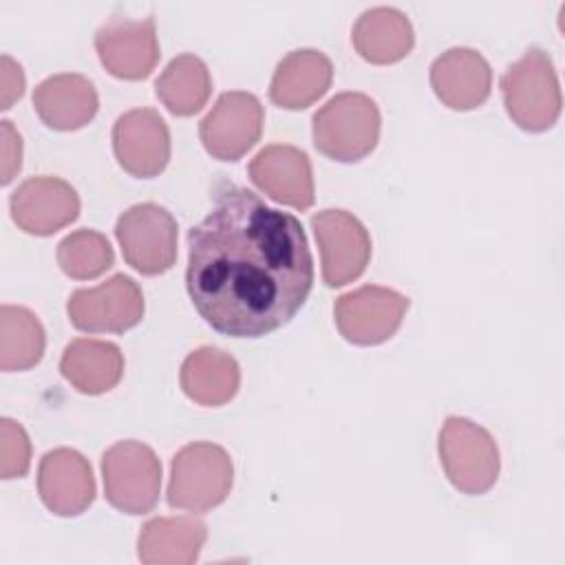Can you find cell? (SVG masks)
I'll return each mask as SVG.
<instances>
[{
  "mask_svg": "<svg viewBox=\"0 0 565 565\" xmlns=\"http://www.w3.org/2000/svg\"><path fill=\"white\" fill-rule=\"evenodd\" d=\"M185 287L199 316L223 335L263 338L280 329L313 287L300 221L247 188H223L188 232Z\"/></svg>",
  "mask_w": 565,
  "mask_h": 565,
  "instance_id": "obj_1",
  "label": "cell"
},
{
  "mask_svg": "<svg viewBox=\"0 0 565 565\" xmlns=\"http://www.w3.org/2000/svg\"><path fill=\"white\" fill-rule=\"evenodd\" d=\"M380 126V108L369 95L340 93L313 115V146L333 161L355 163L375 150Z\"/></svg>",
  "mask_w": 565,
  "mask_h": 565,
  "instance_id": "obj_2",
  "label": "cell"
},
{
  "mask_svg": "<svg viewBox=\"0 0 565 565\" xmlns=\"http://www.w3.org/2000/svg\"><path fill=\"white\" fill-rule=\"evenodd\" d=\"M234 483V466L225 448L212 441L183 446L170 468L168 505L194 514L221 505Z\"/></svg>",
  "mask_w": 565,
  "mask_h": 565,
  "instance_id": "obj_3",
  "label": "cell"
},
{
  "mask_svg": "<svg viewBox=\"0 0 565 565\" xmlns=\"http://www.w3.org/2000/svg\"><path fill=\"white\" fill-rule=\"evenodd\" d=\"M503 104L510 119L527 132L552 128L561 115L563 97L550 55L530 49L501 77Z\"/></svg>",
  "mask_w": 565,
  "mask_h": 565,
  "instance_id": "obj_4",
  "label": "cell"
},
{
  "mask_svg": "<svg viewBox=\"0 0 565 565\" xmlns=\"http://www.w3.org/2000/svg\"><path fill=\"white\" fill-rule=\"evenodd\" d=\"M439 461L448 481L466 494L488 492L501 468L494 437L472 419L455 415L439 430Z\"/></svg>",
  "mask_w": 565,
  "mask_h": 565,
  "instance_id": "obj_5",
  "label": "cell"
},
{
  "mask_svg": "<svg viewBox=\"0 0 565 565\" xmlns=\"http://www.w3.org/2000/svg\"><path fill=\"white\" fill-rule=\"evenodd\" d=\"M106 501L124 514H148L161 490V461L141 441L126 439L110 446L102 457Z\"/></svg>",
  "mask_w": 565,
  "mask_h": 565,
  "instance_id": "obj_6",
  "label": "cell"
},
{
  "mask_svg": "<svg viewBox=\"0 0 565 565\" xmlns=\"http://www.w3.org/2000/svg\"><path fill=\"white\" fill-rule=\"evenodd\" d=\"M124 260L143 276H159L177 260V221L157 203L128 207L115 225Z\"/></svg>",
  "mask_w": 565,
  "mask_h": 565,
  "instance_id": "obj_7",
  "label": "cell"
},
{
  "mask_svg": "<svg viewBox=\"0 0 565 565\" xmlns=\"http://www.w3.org/2000/svg\"><path fill=\"white\" fill-rule=\"evenodd\" d=\"M143 309L139 285L124 274L93 289H77L66 302L73 327L88 333H124L141 322Z\"/></svg>",
  "mask_w": 565,
  "mask_h": 565,
  "instance_id": "obj_8",
  "label": "cell"
},
{
  "mask_svg": "<svg viewBox=\"0 0 565 565\" xmlns=\"http://www.w3.org/2000/svg\"><path fill=\"white\" fill-rule=\"evenodd\" d=\"M408 305V298L395 289L364 285L342 294L333 305V316L347 342L373 347L386 342L399 329Z\"/></svg>",
  "mask_w": 565,
  "mask_h": 565,
  "instance_id": "obj_9",
  "label": "cell"
},
{
  "mask_svg": "<svg viewBox=\"0 0 565 565\" xmlns=\"http://www.w3.org/2000/svg\"><path fill=\"white\" fill-rule=\"evenodd\" d=\"M327 287H344L362 276L371 260V236L347 210H320L311 216Z\"/></svg>",
  "mask_w": 565,
  "mask_h": 565,
  "instance_id": "obj_10",
  "label": "cell"
},
{
  "mask_svg": "<svg viewBox=\"0 0 565 565\" xmlns=\"http://www.w3.org/2000/svg\"><path fill=\"white\" fill-rule=\"evenodd\" d=\"M265 110L256 95L245 90L223 93L199 124L203 148L221 161H236L256 146Z\"/></svg>",
  "mask_w": 565,
  "mask_h": 565,
  "instance_id": "obj_11",
  "label": "cell"
},
{
  "mask_svg": "<svg viewBox=\"0 0 565 565\" xmlns=\"http://www.w3.org/2000/svg\"><path fill=\"white\" fill-rule=\"evenodd\" d=\"M95 51L104 68L119 79H143L159 62V40L152 18L113 15L95 33Z\"/></svg>",
  "mask_w": 565,
  "mask_h": 565,
  "instance_id": "obj_12",
  "label": "cell"
},
{
  "mask_svg": "<svg viewBox=\"0 0 565 565\" xmlns=\"http://www.w3.org/2000/svg\"><path fill=\"white\" fill-rule=\"evenodd\" d=\"M113 150L128 174L152 179L170 161V130L152 108L128 110L113 126Z\"/></svg>",
  "mask_w": 565,
  "mask_h": 565,
  "instance_id": "obj_13",
  "label": "cell"
},
{
  "mask_svg": "<svg viewBox=\"0 0 565 565\" xmlns=\"http://www.w3.org/2000/svg\"><path fill=\"white\" fill-rule=\"evenodd\" d=\"M13 223L33 236H51L79 216V196L57 177H31L9 199Z\"/></svg>",
  "mask_w": 565,
  "mask_h": 565,
  "instance_id": "obj_14",
  "label": "cell"
},
{
  "mask_svg": "<svg viewBox=\"0 0 565 565\" xmlns=\"http://www.w3.org/2000/svg\"><path fill=\"white\" fill-rule=\"evenodd\" d=\"M249 179L260 192H265L276 203L296 210H309L313 205L316 194L311 161L296 146H265L249 161Z\"/></svg>",
  "mask_w": 565,
  "mask_h": 565,
  "instance_id": "obj_15",
  "label": "cell"
},
{
  "mask_svg": "<svg viewBox=\"0 0 565 565\" xmlns=\"http://www.w3.org/2000/svg\"><path fill=\"white\" fill-rule=\"evenodd\" d=\"M38 492L57 516H77L95 501V477L88 459L73 448L49 450L40 459Z\"/></svg>",
  "mask_w": 565,
  "mask_h": 565,
  "instance_id": "obj_16",
  "label": "cell"
},
{
  "mask_svg": "<svg viewBox=\"0 0 565 565\" xmlns=\"http://www.w3.org/2000/svg\"><path fill=\"white\" fill-rule=\"evenodd\" d=\"M430 86L444 106L472 110L490 97L492 71L479 51L457 46L433 62Z\"/></svg>",
  "mask_w": 565,
  "mask_h": 565,
  "instance_id": "obj_17",
  "label": "cell"
},
{
  "mask_svg": "<svg viewBox=\"0 0 565 565\" xmlns=\"http://www.w3.org/2000/svg\"><path fill=\"white\" fill-rule=\"evenodd\" d=\"M33 108L53 130H77L93 121L99 108L93 82L77 73H60L33 90Z\"/></svg>",
  "mask_w": 565,
  "mask_h": 565,
  "instance_id": "obj_18",
  "label": "cell"
},
{
  "mask_svg": "<svg viewBox=\"0 0 565 565\" xmlns=\"http://www.w3.org/2000/svg\"><path fill=\"white\" fill-rule=\"evenodd\" d=\"M333 82L331 60L316 49L287 53L271 77L269 97L287 110H302L316 104Z\"/></svg>",
  "mask_w": 565,
  "mask_h": 565,
  "instance_id": "obj_19",
  "label": "cell"
},
{
  "mask_svg": "<svg viewBox=\"0 0 565 565\" xmlns=\"http://www.w3.org/2000/svg\"><path fill=\"white\" fill-rule=\"evenodd\" d=\"M205 539L207 527L194 516H157L139 532V561L146 565H192Z\"/></svg>",
  "mask_w": 565,
  "mask_h": 565,
  "instance_id": "obj_20",
  "label": "cell"
},
{
  "mask_svg": "<svg viewBox=\"0 0 565 565\" xmlns=\"http://www.w3.org/2000/svg\"><path fill=\"white\" fill-rule=\"evenodd\" d=\"M351 42L362 60L395 64L413 51L415 33L411 20L399 9L373 7L353 24Z\"/></svg>",
  "mask_w": 565,
  "mask_h": 565,
  "instance_id": "obj_21",
  "label": "cell"
},
{
  "mask_svg": "<svg viewBox=\"0 0 565 565\" xmlns=\"http://www.w3.org/2000/svg\"><path fill=\"white\" fill-rule=\"evenodd\" d=\"M60 371L79 393L102 395L119 384L124 375V353L113 342L77 338L66 344Z\"/></svg>",
  "mask_w": 565,
  "mask_h": 565,
  "instance_id": "obj_22",
  "label": "cell"
},
{
  "mask_svg": "<svg viewBox=\"0 0 565 565\" xmlns=\"http://www.w3.org/2000/svg\"><path fill=\"white\" fill-rule=\"evenodd\" d=\"M179 382L192 402L223 406L238 391L241 369L230 353L216 347H201L183 360Z\"/></svg>",
  "mask_w": 565,
  "mask_h": 565,
  "instance_id": "obj_23",
  "label": "cell"
},
{
  "mask_svg": "<svg viewBox=\"0 0 565 565\" xmlns=\"http://www.w3.org/2000/svg\"><path fill=\"white\" fill-rule=\"evenodd\" d=\"M159 102L179 117L199 113L212 93V77L205 62L192 53L177 55L154 84Z\"/></svg>",
  "mask_w": 565,
  "mask_h": 565,
  "instance_id": "obj_24",
  "label": "cell"
},
{
  "mask_svg": "<svg viewBox=\"0 0 565 565\" xmlns=\"http://www.w3.org/2000/svg\"><path fill=\"white\" fill-rule=\"evenodd\" d=\"M46 347L44 327L38 316L20 305L0 307V369L4 373L35 366Z\"/></svg>",
  "mask_w": 565,
  "mask_h": 565,
  "instance_id": "obj_25",
  "label": "cell"
},
{
  "mask_svg": "<svg viewBox=\"0 0 565 565\" xmlns=\"http://www.w3.org/2000/svg\"><path fill=\"white\" fill-rule=\"evenodd\" d=\"M113 263L115 254L108 238L95 230H77L57 245V265L75 280L97 278L110 269Z\"/></svg>",
  "mask_w": 565,
  "mask_h": 565,
  "instance_id": "obj_26",
  "label": "cell"
},
{
  "mask_svg": "<svg viewBox=\"0 0 565 565\" xmlns=\"http://www.w3.org/2000/svg\"><path fill=\"white\" fill-rule=\"evenodd\" d=\"M31 466V441L26 430L2 417L0 422V475L2 479H18L29 472Z\"/></svg>",
  "mask_w": 565,
  "mask_h": 565,
  "instance_id": "obj_27",
  "label": "cell"
},
{
  "mask_svg": "<svg viewBox=\"0 0 565 565\" xmlns=\"http://www.w3.org/2000/svg\"><path fill=\"white\" fill-rule=\"evenodd\" d=\"M2 135V185H9L22 168V137L9 119L0 121Z\"/></svg>",
  "mask_w": 565,
  "mask_h": 565,
  "instance_id": "obj_28",
  "label": "cell"
},
{
  "mask_svg": "<svg viewBox=\"0 0 565 565\" xmlns=\"http://www.w3.org/2000/svg\"><path fill=\"white\" fill-rule=\"evenodd\" d=\"M2 62V110H9L24 93V73L22 66L9 55L0 57Z\"/></svg>",
  "mask_w": 565,
  "mask_h": 565,
  "instance_id": "obj_29",
  "label": "cell"
}]
</instances>
